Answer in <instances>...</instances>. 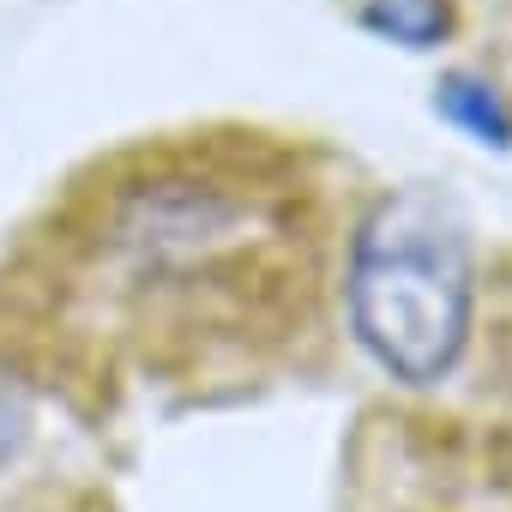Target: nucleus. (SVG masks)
Segmentation results:
<instances>
[{"instance_id":"nucleus-1","label":"nucleus","mask_w":512,"mask_h":512,"mask_svg":"<svg viewBox=\"0 0 512 512\" xmlns=\"http://www.w3.org/2000/svg\"><path fill=\"white\" fill-rule=\"evenodd\" d=\"M356 163L290 127L199 121L61 181L0 260V362L79 422H157L338 362Z\"/></svg>"},{"instance_id":"nucleus-2","label":"nucleus","mask_w":512,"mask_h":512,"mask_svg":"<svg viewBox=\"0 0 512 512\" xmlns=\"http://www.w3.org/2000/svg\"><path fill=\"white\" fill-rule=\"evenodd\" d=\"M476 253L470 229L434 193H374L344 272V332L410 392L434 398L476 344Z\"/></svg>"},{"instance_id":"nucleus-3","label":"nucleus","mask_w":512,"mask_h":512,"mask_svg":"<svg viewBox=\"0 0 512 512\" xmlns=\"http://www.w3.org/2000/svg\"><path fill=\"white\" fill-rule=\"evenodd\" d=\"M338 512H512V392L368 404Z\"/></svg>"}]
</instances>
